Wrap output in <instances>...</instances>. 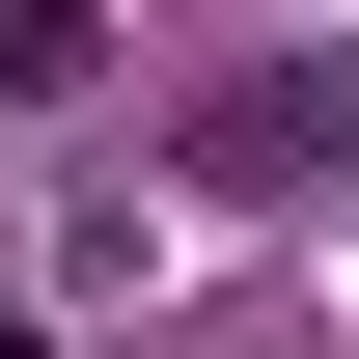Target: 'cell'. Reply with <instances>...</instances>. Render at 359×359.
Listing matches in <instances>:
<instances>
[{"mask_svg": "<svg viewBox=\"0 0 359 359\" xmlns=\"http://www.w3.org/2000/svg\"><path fill=\"white\" fill-rule=\"evenodd\" d=\"M166 166H194V194H359V55H249V83H194Z\"/></svg>", "mask_w": 359, "mask_h": 359, "instance_id": "6da1fadb", "label": "cell"}, {"mask_svg": "<svg viewBox=\"0 0 359 359\" xmlns=\"http://www.w3.org/2000/svg\"><path fill=\"white\" fill-rule=\"evenodd\" d=\"M0 83H28V111H83V83H111V0H0Z\"/></svg>", "mask_w": 359, "mask_h": 359, "instance_id": "7a4b0ae2", "label": "cell"}, {"mask_svg": "<svg viewBox=\"0 0 359 359\" xmlns=\"http://www.w3.org/2000/svg\"><path fill=\"white\" fill-rule=\"evenodd\" d=\"M166 359H332V332H304V304H249V332H166Z\"/></svg>", "mask_w": 359, "mask_h": 359, "instance_id": "3957f363", "label": "cell"}]
</instances>
